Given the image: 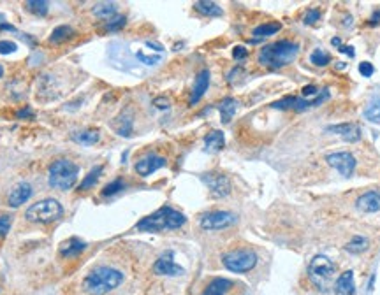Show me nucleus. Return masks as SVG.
I'll return each instance as SVG.
<instances>
[{
  "label": "nucleus",
  "instance_id": "nucleus-20",
  "mask_svg": "<svg viewBox=\"0 0 380 295\" xmlns=\"http://www.w3.org/2000/svg\"><path fill=\"white\" fill-rule=\"evenodd\" d=\"M132 123H134L132 113H130V111H125V113H122L120 116L116 118V121H114V130H116L122 137H130V135H132Z\"/></svg>",
  "mask_w": 380,
  "mask_h": 295
},
{
  "label": "nucleus",
  "instance_id": "nucleus-8",
  "mask_svg": "<svg viewBox=\"0 0 380 295\" xmlns=\"http://www.w3.org/2000/svg\"><path fill=\"white\" fill-rule=\"evenodd\" d=\"M236 220V214L229 213V211H211V213L201 214L199 223L204 230H220L234 225Z\"/></svg>",
  "mask_w": 380,
  "mask_h": 295
},
{
  "label": "nucleus",
  "instance_id": "nucleus-38",
  "mask_svg": "<svg viewBox=\"0 0 380 295\" xmlns=\"http://www.w3.org/2000/svg\"><path fill=\"white\" fill-rule=\"evenodd\" d=\"M16 42L13 41H0V55H9L16 51Z\"/></svg>",
  "mask_w": 380,
  "mask_h": 295
},
{
  "label": "nucleus",
  "instance_id": "nucleus-7",
  "mask_svg": "<svg viewBox=\"0 0 380 295\" xmlns=\"http://www.w3.org/2000/svg\"><path fill=\"white\" fill-rule=\"evenodd\" d=\"M222 264L231 273H248L257 265V255L252 250H234L222 257Z\"/></svg>",
  "mask_w": 380,
  "mask_h": 295
},
{
  "label": "nucleus",
  "instance_id": "nucleus-49",
  "mask_svg": "<svg viewBox=\"0 0 380 295\" xmlns=\"http://www.w3.org/2000/svg\"><path fill=\"white\" fill-rule=\"evenodd\" d=\"M331 44H332V46H336V47H340V46H342V41H340L338 37H335V39L331 41Z\"/></svg>",
  "mask_w": 380,
  "mask_h": 295
},
{
  "label": "nucleus",
  "instance_id": "nucleus-11",
  "mask_svg": "<svg viewBox=\"0 0 380 295\" xmlns=\"http://www.w3.org/2000/svg\"><path fill=\"white\" fill-rule=\"evenodd\" d=\"M326 162L329 163L332 169L338 170L342 176L350 178L352 174H354L355 158H354V155H350L348 151H336V153H329L326 157Z\"/></svg>",
  "mask_w": 380,
  "mask_h": 295
},
{
  "label": "nucleus",
  "instance_id": "nucleus-22",
  "mask_svg": "<svg viewBox=\"0 0 380 295\" xmlns=\"http://www.w3.org/2000/svg\"><path fill=\"white\" fill-rule=\"evenodd\" d=\"M238 101L236 99H232V97H227V99H224L219 106V111H220V116H222V121L224 123H229L232 119V116H234V113H236V109H238Z\"/></svg>",
  "mask_w": 380,
  "mask_h": 295
},
{
  "label": "nucleus",
  "instance_id": "nucleus-46",
  "mask_svg": "<svg viewBox=\"0 0 380 295\" xmlns=\"http://www.w3.org/2000/svg\"><path fill=\"white\" fill-rule=\"evenodd\" d=\"M378 23H380V9L375 11V13L371 14V18H370V25H378Z\"/></svg>",
  "mask_w": 380,
  "mask_h": 295
},
{
  "label": "nucleus",
  "instance_id": "nucleus-21",
  "mask_svg": "<svg viewBox=\"0 0 380 295\" xmlns=\"http://www.w3.org/2000/svg\"><path fill=\"white\" fill-rule=\"evenodd\" d=\"M85 248H86V244L81 241V239L70 237V239H67V241L62 244L60 253H62V257H76V255L81 253V251L85 250Z\"/></svg>",
  "mask_w": 380,
  "mask_h": 295
},
{
  "label": "nucleus",
  "instance_id": "nucleus-28",
  "mask_svg": "<svg viewBox=\"0 0 380 295\" xmlns=\"http://www.w3.org/2000/svg\"><path fill=\"white\" fill-rule=\"evenodd\" d=\"M99 137H101V134L97 132V130H86V132H76L73 134V139L79 144H95V142L99 141Z\"/></svg>",
  "mask_w": 380,
  "mask_h": 295
},
{
  "label": "nucleus",
  "instance_id": "nucleus-19",
  "mask_svg": "<svg viewBox=\"0 0 380 295\" xmlns=\"http://www.w3.org/2000/svg\"><path fill=\"white\" fill-rule=\"evenodd\" d=\"M232 286H234V283L227 278H213L201 295H225Z\"/></svg>",
  "mask_w": 380,
  "mask_h": 295
},
{
  "label": "nucleus",
  "instance_id": "nucleus-40",
  "mask_svg": "<svg viewBox=\"0 0 380 295\" xmlns=\"http://www.w3.org/2000/svg\"><path fill=\"white\" fill-rule=\"evenodd\" d=\"M137 58H139L142 63H146V65H155L158 60H160V57H146L145 53H137Z\"/></svg>",
  "mask_w": 380,
  "mask_h": 295
},
{
  "label": "nucleus",
  "instance_id": "nucleus-6",
  "mask_svg": "<svg viewBox=\"0 0 380 295\" xmlns=\"http://www.w3.org/2000/svg\"><path fill=\"white\" fill-rule=\"evenodd\" d=\"M63 214V207L60 202L55 201V199H44V201H39L35 204H32L27 209L25 216L29 222L34 223H51L58 220Z\"/></svg>",
  "mask_w": 380,
  "mask_h": 295
},
{
  "label": "nucleus",
  "instance_id": "nucleus-41",
  "mask_svg": "<svg viewBox=\"0 0 380 295\" xmlns=\"http://www.w3.org/2000/svg\"><path fill=\"white\" fill-rule=\"evenodd\" d=\"M247 55H248V51H247V47H243V46H236L234 51H232V57H234L236 60L247 58Z\"/></svg>",
  "mask_w": 380,
  "mask_h": 295
},
{
  "label": "nucleus",
  "instance_id": "nucleus-34",
  "mask_svg": "<svg viewBox=\"0 0 380 295\" xmlns=\"http://www.w3.org/2000/svg\"><path fill=\"white\" fill-rule=\"evenodd\" d=\"M125 23H127L125 16L116 14V16H113V18H109L108 21H106L104 30H108V32H116V30L124 29V27H125Z\"/></svg>",
  "mask_w": 380,
  "mask_h": 295
},
{
  "label": "nucleus",
  "instance_id": "nucleus-14",
  "mask_svg": "<svg viewBox=\"0 0 380 295\" xmlns=\"http://www.w3.org/2000/svg\"><path fill=\"white\" fill-rule=\"evenodd\" d=\"M327 132H332L343 139L347 142H358L361 139V129L358 123H338V125H329Z\"/></svg>",
  "mask_w": 380,
  "mask_h": 295
},
{
  "label": "nucleus",
  "instance_id": "nucleus-13",
  "mask_svg": "<svg viewBox=\"0 0 380 295\" xmlns=\"http://www.w3.org/2000/svg\"><path fill=\"white\" fill-rule=\"evenodd\" d=\"M164 165H165L164 157H158V155H155V153H150V155H146V157H142L137 160L136 173L139 174V176L146 178V176H150V174L155 173V170L162 169Z\"/></svg>",
  "mask_w": 380,
  "mask_h": 295
},
{
  "label": "nucleus",
  "instance_id": "nucleus-9",
  "mask_svg": "<svg viewBox=\"0 0 380 295\" xmlns=\"http://www.w3.org/2000/svg\"><path fill=\"white\" fill-rule=\"evenodd\" d=\"M201 181L208 186L209 193L213 195L215 199H222V197H227L231 193V179H229L225 174L220 173H208L201 176Z\"/></svg>",
  "mask_w": 380,
  "mask_h": 295
},
{
  "label": "nucleus",
  "instance_id": "nucleus-25",
  "mask_svg": "<svg viewBox=\"0 0 380 295\" xmlns=\"http://www.w3.org/2000/svg\"><path fill=\"white\" fill-rule=\"evenodd\" d=\"M74 35H76V32H74L73 27L60 25V27H57V29L51 32L50 41L55 42V44H60V42H65V41H69V39H73Z\"/></svg>",
  "mask_w": 380,
  "mask_h": 295
},
{
  "label": "nucleus",
  "instance_id": "nucleus-36",
  "mask_svg": "<svg viewBox=\"0 0 380 295\" xmlns=\"http://www.w3.org/2000/svg\"><path fill=\"white\" fill-rule=\"evenodd\" d=\"M11 225H13V216H9V214H0V237L7 236V232L11 230Z\"/></svg>",
  "mask_w": 380,
  "mask_h": 295
},
{
  "label": "nucleus",
  "instance_id": "nucleus-18",
  "mask_svg": "<svg viewBox=\"0 0 380 295\" xmlns=\"http://www.w3.org/2000/svg\"><path fill=\"white\" fill-rule=\"evenodd\" d=\"M208 86H209V70L203 69L196 78V85H194L192 95H190V106H194V104H197L201 99H203V95L206 93Z\"/></svg>",
  "mask_w": 380,
  "mask_h": 295
},
{
  "label": "nucleus",
  "instance_id": "nucleus-24",
  "mask_svg": "<svg viewBox=\"0 0 380 295\" xmlns=\"http://www.w3.org/2000/svg\"><path fill=\"white\" fill-rule=\"evenodd\" d=\"M204 144H206V150H209V151H220L225 144L224 132H220V130H211V132L204 137Z\"/></svg>",
  "mask_w": 380,
  "mask_h": 295
},
{
  "label": "nucleus",
  "instance_id": "nucleus-39",
  "mask_svg": "<svg viewBox=\"0 0 380 295\" xmlns=\"http://www.w3.org/2000/svg\"><path fill=\"white\" fill-rule=\"evenodd\" d=\"M373 65H371L370 62H361L359 63V74L364 76V78H370L371 74H373Z\"/></svg>",
  "mask_w": 380,
  "mask_h": 295
},
{
  "label": "nucleus",
  "instance_id": "nucleus-26",
  "mask_svg": "<svg viewBox=\"0 0 380 295\" xmlns=\"http://www.w3.org/2000/svg\"><path fill=\"white\" fill-rule=\"evenodd\" d=\"M194 9L203 16H222V7L215 2H208V0H201V2L194 4Z\"/></svg>",
  "mask_w": 380,
  "mask_h": 295
},
{
  "label": "nucleus",
  "instance_id": "nucleus-17",
  "mask_svg": "<svg viewBox=\"0 0 380 295\" xmlns=\"http://www.w3.org/2000/svg\"><path fill=\"white\" fill-rule=\"evenodd\" d=\"M335 295H354L355 292V283H354V273L352 271H345L340 274V278L335 281Z\"/></svg>",
  "mask_w": 380,
  "mask_h": 295
},
{
  "label": "nucleus",
  "instance_id": "nucleus-27",
  "mask_svg": "<svg viewBox=\"0 0 380 295\" xmlns=\"http://www.w3.org/2000/svg\"><path fill=\"white\" fill-rule=\"evenodd\" d=\"M93 14L99 16V18L109 19L113 16H116V4L113 2H101L93 6Z\"/></svg>",
  "mask_w": 380,
  "mask_h": 295
},
{
  "label": "nucleus",
  "instance_id": "nucleus-29",
  "mask_svg": "<svg viewBox=\"0 0 380 295\" xmlns=\"http://www.w3.org/2000/svg\"><path fill=\"white\" fill-rule=\"evenodd\" d=\"M345 250L350 253H363L364 250H368V239L363 236H354L347 242Z\"/></svg>",
  "mask_w": 380,
  "mask_h": 295
},
{
  "label": "nucleus",
  "instance_id": "nucleus-23",
  "mask_svg": "<svg viewBox=\"0 0 380 295\" xmlns=\"http://www.w3.org/2000/svg\"><path fill=\"white\" fill-rule=\"evenodd\" d=\"M282 25L280 23H263V25L255 27L253 30V42L260 41V39H266L269 35H275L276 32H280Z\"/></svg>",
  "mask_w": 380,
  "mask_h": 295
},
{
  "label": "nucleus",
  "instance_id": "nucleus-42",
  "mask_svg": "<svg viewBox=\"0 0 380 295\" xmlns=\"http://www.w3.org/2000/svg\"><path fill=\"white\" fill-rule=\"evenodd\" d=\"M317 93H319V91H317L315 85H308V86H304V88L301 90V95H303V97H310V95H312V97H317Z\"/></svg>",
  "mask_w": 380,
  "mask_h": 295
},
{
  "label": "nucleus",
  "instance_id": "nucleus-1",
  "mask_svg": "<svg viewBox=\"0 0 380 295\" xmlns=\"http://www.w3.org/2000/svg\"><path fill=\"white\" fill-rule=\"evenodd\" d=\"M185 222H187L185 214H181L180 211L173 209L169 206H164L150 216L142 218L136 225V229L141 230V232H162V230L180 229V227L185 225Z\"/></svg>",
  "mask_w": 380,
  "mask_h": 295
},
{
  "label": "nucleus",
  "instance_id": "nucleus-30",
  "mask_svg": "<svg viewBox=\"0 0 380 295\" xmlns=\"http://www.w3.org/2000/svg\"><path fill=\"white\" fill-rule=\"evenodd\" d=\"M102 169L104 167L102 165H97V167H93L92 170H90L88 174L85 176V179L81 181V186H79V190H88V188H92V186L97 183V179H99V176L102 174Z\"/></svg>",
  "mask_w": 380,
  "mask_h": 295
},
{
  "label": "nucleus",
  "instance_id": "nucleus-15",
  "mask_svg": "<svg viewBox=\"0 0 380 295\" xmlns=\"http://www.w3.org/2000/svg\"><path fill=\"white\" fill-rule=\"evenodd\" d=\"M32 197V186L29 183L21 181L18 185L13 186V190L9 192V197H7V204L11 207H19L21 204H25L27 201Z\"/></svg>",
  "mask_w": 380,
  "mask_h": 295
},
{
  "label": "nucleus",
  "instance_id": "nucleus-43",
  "mask_svg": "<svg viewBox=\"0 0 380 295\" xmlns=\"http://www.w3.org/2000/svg\"><path fill=\"white\" fill-rule=\"evenodd\" d=\"M153 104H155L158 109H168V107H169V101H168L165 97H158V99H155V101H153Z\"/></svg>",
  "mask_w": 380,
  "mask_h": 295
},
{
  "label": "nucleus",
  "instance_id": "nucleus-3",
  "mask_svg": "<svg viewBox=\"0 0 380 295\" xmlns=\"http://www.w3.org/2000/svg\"><path fill=\"white\" fill-rule=\"evenodd\" d=\"M299 53V46L292 41H278L268 44L260 50L259 53V63L269 69H280V67L289 65L294 62V58Z\"/></svg>",
  "mask_w": 380,
  "mask_h": 295
},
{
  "label": "nucleus",
  "instance_id": "nucleus-2",
  "mask_svg": "<svg viewBox=\"0 0 380 295\" xmlns=\"http://www.w3.org/2000/svg\"><path fill=\"white\" fill-rule=\"evenodd\" d=\"M122 281H124V274L120 271L102 265L95 267L92 273L85 278L83 288L90 295H104L111 292V290H114L116 286H120Z\"/></svg>",
  "mask_w": 380,
  "mask_h": 295
},
{
  "label": "nucleus",
  "instance_id": "nucleus-4",
  "mask_svg": "<svg viewBox=\"0 0 380 295\" xmlns=\"http://www.w3.org/2000/svg\"><path fill=\"white\" fill-rule=\"evenodd\" d=\"M78 174H79V167L74 162L65 160V158H60V160L53 162L48 170V181H50V186L57 190H70L78 181Z\"/></svg>",
  "mask_w": 380,
  "mask_h": 295
},
{
  "label": "nucleus",
  "instance_id": "nucleus-47",
  "mask_svg": "<svg viewBox=\"0 0 380 295\" xmlns=\"http://www.w3.org/2000/svg\"><path fill=\"white\" fill-rule=\"evenodd\" d=\"M16 116H18V118H32L34 114H32L30 109H21V111H18V113H16Z\"/></svg>",
  "mask_w": 380,
  "mask_h": 295
},
{
  "label": "nucleus",
  "instance_id": "nucleus-31",
  "mask_svg": "<svg viewBox=\"0 0 380 295\" xmlns=\"http://www.w3.org/2000/svg\"><path fill=\"white\" fill-rule=\"evenodd\" d=\"M25 6L30 13H34L37 16H44L48 13V9H50V7H48L50 4H48L46 0H27Z\"/></svg>",
  "mask_w": 380,
  "mask_h": 295
},
{
  "label": "nucleus",
  "instance_id": "nucleus-5",
  "mask_svg": "<svg viewBox=\"0 0 380 295\" xmlns=\"http://www.w3.org/2000/svg\"><path fill=\"white\" fill-rule=\"evenodd\" d=\"M308 278L319 292H329L335 278V264L326 255H315L308 265Z\"/></svg>",
  "mask_w": 380,
  "mask_h": 295
},
{
  "label": "nucleus",
  "instance_id": "nucleus-35",
  "mask_svg": "<svg viewBox=\"0 0 380 295\" xmlns=\"http://www.w3.org/2000/svg\"><path fill=\"white\" fill-rule=\"evenodd\" d=\"M310 62L314 63V65H317V67H326L327 63L331 62V57L326 53V51L315 50L314 53H312V57H310Z\"/></svg>",
  "mask_w": 380,
  "mask_h": 295
},
{
  "label": "nucleus",
  "instance_id": "nucleus-37",
  "mask_svg": "<svg viewBox=\"0 0 380 295\" xmlns=\"http://www.w3.org/2000/svg\"><path fill=\"white\" fill-rule=\"evenodd\" d=\"M320 19V11L319 9H308L306 14H304L303 21L306 23V25H312V23H317Z\"/></svg>",
  "mask_w": 380,
  "mask_h": 295
},
{
  "label": "nucleus",
  "instance_id": "nucleus-16",
  "mask_svg": "<svg viewBox=\"0 0 380 295\" xmlns=\"http://www.w3.org/2000/svg\"><path fill=\"white\" fill-rule=\"evenodd\" d=\"M355 207L361 213H378L380 211V192L371 190V192L363 193L361 197L355 201Z\"/></svg>",
  "mask_w": 380,
  "mask_h": 295
},
{
  "label": "nucleus",
  "instance_id": "nucleus-48",
  "mask_svg": "<svg viewBox=\"0 0 380 295\" xmlns=\"http://www.w3.org/2000/svg\"><path fill=\"white\" fill-rule=\"evenodd\" d=\"M146 46L153 47V50H157V51H164V47H162L160 44H155V42H152V41H148V42H146Z\"/></svg>",
  "mask_w": 380,
  "mask_h": 295
},
{
  "label": "nucleus",
  "instance_id": "nucleus-44",
  "mask_svg": "<svg viewBox=\"0 0 380 295\" xmlns=\"http://www.w3.org/2000/svg\"><path fill=\"white\" fill-rule=\"evenodd\" d=\"M338 50H340V53H345V55H348V57H352V58H354V55H355V51H354V47H352V46H343L342 44Z\"/></svg>",
  "mask_w": 380,
  "mask_h": 295
},
{
  "label": "nucleus",
  "instance_id": "nucleus-12",
  "mask_svg": "<svg viewBox=\"0 0 380 295\" xmlns=\"http://www.w3.org/2000/svg\"><path fill=\"white\" fill-rule=\"evenodd\" d=\"M153 271L158 276H181L183 274V267L178 265L174 262V253L173 251H165L158 257V260L153 265Z\"/></svg>",
  "mask_w": 380,
  "mask_h": 295
},
{
  "label": "nucleus",
  "instance_id": "nucleus-32",
  "mask_svg": "<svg viewBox=\"0 0 380 295\" xmlns=\"http://www.w3.org/2000/svg\"><path fill=\"white\" fill-rule=\"evenodd\" d=\"M364 118L371 123H380V99L373 101L364 111Z\"/></svg>",
  "mask_w": 380,
  "mask_h": 295
},
{
  "label": "nucleus",
  "instance_id": "nucleus-45",
  "mask_svg": "<svg viewBox=\"0 0 380 295\" xmlns=\"http://www.w3.org/2000/svg\"><path fill=\"white\" fill-rule=\"evenodd\" d=\"M0 30H14V27H11L9 23H6V18H4V14H0Z\"/></svg>",
  "mask_w": 380,
  "mask_h": 295
},
{
  "label": "nucleus",
  "instance_id": "nucleus-50",
  "mask_svg": "<svg viewBox=\"0 0 380 295\" xmlns=\"http://www.w3.org/2000/svg\"><path fill=\"white\" fill-rule=\"evenodd\" d=\"M2 76H4V67L0 65V78H2Z\"/></svg>",
  "mask_w": 380,
  "mask_h": 295
},
{
  "label": "nucleus",
  "instance_id": "nucleus-10",
  "mask_svg": "<svg viewBox=\"0 0 380 295\" xmlns=\"http://www.w3.org/2000/svg\"><path fill=\"white\" fill-rule=\"evenodd\" d=\"M329 97V93H327V90H322V93L317 95L314 101H304L303 97H285L282 101L278 102H273L271 107L273 109H296V111H304V109H310V107L314 106H319V104H322L326 99Z\"/></svg>",
  "mask_w": 380,
  "mask_h": 295
},
{
  "label": "nucleus",
  "instance_id": "nucleus-33",
  "mask_svg": "<svg viewBox=\"0 0 380 295\" xmlns=\"http://www.w3.org/2000/svg\"><path fill=\"white\" fill-rule=\"evenodd\" d=\"M122 190H125V181L122 178H116L114 181H111L109 185L104 186L102 195H104V197H109V195H114V193L122 192Z\"/></svg>",
  "mask_w": 380,
  "mask_h": 295
}]
</instances>
